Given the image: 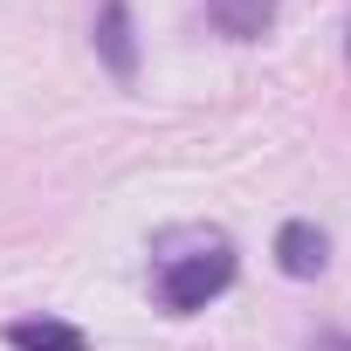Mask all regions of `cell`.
Instances as JSON below:
<instances>
[{
	"label": "cell",
	"instance_id": "obj_3",
	"mask_svg": "<svg viewBox=\"0 0 351 351\" xmlns=\"http://www.w3.org/2000/svg\"><path fill=\"white\" fill-rule=\"evenodd\" d=\"M8 344L14 351H90V337L62 317H21V324H8Z\"/></svg>",
	"mask_w": 351,
	"mask_h": 351
},
{
	"label": "cell",
	"instance_id": "obj_5",
	"mask_svg": "<svg viewBox=\"0 0 351 351\" xmlns=\"http://www.w3.org/2000/svg\"><path fill=\"white\" fill-rule=\"evenodd\" d=\"M97 49L110 56V69L131 83L138 76V49H131V14H124V0H110L104 8V21H97Z\"/></svg>",
	"mask_w": 351,
	"mask_h": 351
},
{
	"label": "cell",
	"instance_id": "obj_6",
	"mask_svg": "<svg viewBox=\"0 0 351 351\" xmlns=\"http://www.w3.org/2000/svg\"><path fill=\"white\" fill-rule=\"evenodd\" d=\"M317 351H351V337H324V344H317Z\"/></svg>",
	"mask_w": 351,
	"mask_h": 351
},
{
	"label": "cell",
	"instance_id": "obj_4",
	"mask_svg": "<svg viewBox=\"0 0 351 351\" xmlns=\"http://www.w3.org/2000/svg\"><path fill=\"white\" fill-rule=\"evenodd\" d=\"M207 14H214V28H221V35L255 42V35L276 21V0H207Z\"/></svg>",
	"mask_w": 351,
	"mask_h": 351
},
{
	"label": "cell",
	"instance_id": "obj_2",
	"mask_svg": "<svg viewBox=\"0 0 351 351\" xmlns=\"http://www.w3.org/2000/svg\"><path fill=\"white\" fill-rule=\"evenodd\" d=\"M276 262H282V276H324V262H330V241H324V228H310V221H289V228L276 234Z\"/></svg>",
	"mask_w": 351,
	"mask_h": 351
},
{
	"label": "cell",
	"instance_id": "obj_1",
	"mask_svg": "<svg viewBox=\"0 0 351 351\" xmlns=\"http://www.w3.org/2000/svg\"><path fill=\"white\" fill-rule=\"evenodd\" d=\"M234 282V248L214 234V241H200L193 255H165L158 262V303L165 310H200V303H214L221 289Z\"/></svg>",
	"mask_w": 351,
	"mask_h": 351
}]
</instances>
